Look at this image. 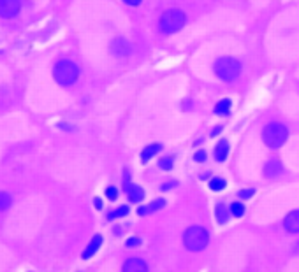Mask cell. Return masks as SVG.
Instances as JSON below:
<instances>
[{
	"label": "cell",
	"instance_id": "1",
	"mask_svg": "<svg viewBox=\"0 0 299 272\" xmlns=\"http://www.w3.org/2000/svg\"><path fill=\"white\" fill-rule=\"evenodd\" d=\"M53 76H55V79H57L58 84L71 86L76 82L78 76H80V68H78V65L74 64V62L60 60V62H57V65H55Z\"/></svg>",
	"mask_w": 299,
	"mask_h": 272
},
{
	"label": "cell",
	"instance_id": "2",
	"mask_svg": "<svg viewBox=\"0 0 299 272\" xmlns=\"http://www.w3.org/2000/svg\"><path fill=\"white\" fill-rule=\"evenodd\" d=\"M215 72L222 81H234L241 72V64L236 58H218L215 64Z\"/></svg>",
	"mask_w": 299,
	"mask_h": 272
},
{
	"label": "cell",
	"instance_id": "3",
	"mask_svg": "<svg viewBox=\"0 0 299 272\" xmlns=\"http://www.w3.org/2000/svg\"><path fill=\"white\" fill-rule=\"evenodd\" d=\"M208 240H209V236L208 232H206L202 226H190V228L185 232L183 236V242L185 246L188 248L190 251H201L204 250L206 246H208Z\"/></svg>",
	"mask_w": 299,
	"mask_h": 272
},
{
	"label": "cell",
	"instance_id": "4",
	"mask_svg": "<svg viewBox=\"0 0 299 272\" xmlns=\"http://www.w3.org/2000/svg\"><path fill=\"white\" fill-rule=\"evenodd\" d=\"M185 20H187L185 18V12H181L180 9H169L160 18V28L166 34H174L183 28Z\"/></svg>",
	"mask_w": 299,
	"mask_h": 272
},
{
	"label": "cell",
	"instance_id": "5",
	"mask_svg": "<svg viewBox=\"0 0 299 272\" xmlns=\"http://www.w3.org/2000/svg\"><path fill=\"white\" fill-rule=\"evenodd\" d=\"M287 136H288L287 128L281 123H269L262 132L264 142L269 148H280L287 140Z\"/></svg>",
	"mask_w": 299,
	"mask_h": 272
},
{
	"label": "cell",
	"instance_id": "6",
	"mask_svg": "<svg viewBox=\"0 0 299 272\" xmlns=\"http://www.w3.org/2000/svg\"><path fill=\"white\" fill-rule=\"evenodd\" d=\"M20 0H0V16L2 18H15L20 12Z\"/></svg>",
	"mask_w": 299,
	"mask_h": 272
},
{
	"label": "cell",
	"instance_id": "7",
	"mask_svg": "<svg viewBox=\"0 0 299 272\" xmlns=\"http://www.w3.org/2000/svg\"><path fill=\"white\" fill-rule=\"evenodd\" d=\"M123 272H148V265L141 258H129L123 264Z\"/></svg>",
	"mask_w": 299,
	"mask_h": 272
},
{
	"label": "cell",
	"instance_id": "8",
	"mask_svg": "<svg viewBox=\"0 0 299 272\" xmlns=\"http://www.w3.org/2000/svg\"><path fill=\"white\" fill-rule=\"evenodd\" d=\"M130 51H132L130 42L125 39H116L111 46V53L115 54V56H127V54H130Z\"/></svg>",
	"mask_w": 299,
	"mask_h": 272
},
{
	"label": "cell",
	"instance_id": "9",
	"mask_svg": "<svg viewBox=\"0 0 299 272\" xmlns=\"http://www.w3.org/2000/svg\"><path fill=\"white\" fill-rule=\"evenodd\" d=\"M283 226L288 234H299V209L297 211L288 212L283 222Z\"/></svg>",
	"mask_w": 299,
	"mask_h": 272
},
{
	"label": "cell",
	"instance_id": "10",
	"mask_svg": "<svg viewBox=\"0 0 299 272\" xmlns=\"http://www.w3.org/2000/svg\"><path fill=\"white\" fill-rule=\"evenodd\" d=\"M125 194L129 195V198L132 202H139V200H143V197H144L143 188L137 186V184H132V183H125Z\"/></svg>",
	"mask_w": 299,
	"mask_h": 272
},
{
	"label": "cell",
	"instance_id": "11",
	"mask_svg": "<svg viewBox=\"0 0 299 272\" xmlns=\"http://www.w3.org/2000/svg\"><path fill=\"white\" fill-rule=\"evenodd\" d=\"M102 246V236H94V239L90 240V244H88L87 248H85V251H83V258L87 260V258H92L95 253H97V250Z\"/></svg>",
	"mask_w": 299,
	"mask_h": 272
},
{
	"label": "cell",
	"instance_id": "12",
	"mask_svg": "<svg viewBox=\"0 0 299 272\" xmlns=\"http://www.w3.org/2000/svg\"><path fill=\"white\" fill-rule=\"evenodd\" d=\"M264 174H266V178H276V176H280L281 174V164L276 160V158L269 160L266 164V167H264Z\"/></svg>",
	"mask_w": 299,
	"mask_h": 272
},
{
	"label": "cell",
	"instance_id": "13",
	"mask_svg": "<svg viewBox=\"0 0 299 272\" xmlns=\"http://www.w3.org/2000/svg\"><path fill=\"white\" fill-rule=\"evenodd\" d=\"M160 150H162V146H160V144H150V146L144 148L143 153H141V162H143V164H146V162L150 160L152 156H155Z\"/></svg>",
	"mask_w": 299,
	"mask_h": 272
},
{
	"label": "cell",
	"instance_id": "14",
	"mask_svg": "<svg viewBox=\"0 0 299 272\" xmlns=\"http://www.w3.org/2000/svg\"><path fill=\"white\" fill-rule=\"evenodd\" d=\"M227 153H229V142L227 140H220L215 148V158L218 162H223L227 158Z\"/></svg>",
	"mask_w": 299,
	"mask_h": 272
},
{
	"label": "cell",
	"instance_id": "15",
	"mask_svg": "<svg viewBox=\"0 0 299 272\" xmlns=\"http://www.w3.org/2000/svg\"><path fill=\"white\" fill-rule=\"evenodd\" d=\"M215 214H216V222H218L220 225H223V223L229 222V216H231V209H227L223 204H218V206H216Z\"/></svg>",
	"mask_w": 299,
	"mask_h": 272
},
{
	"label": "cell",
	"instance_id": "16",
	"mask_svg": "<svg viewBox=\"0 0 299 272\" xmlns=\"http://www.w3.org/2000/svg\"><path fill=\"white\" fill-rule=\"evenodd\" d=\"M164 206H166V202L162 200V198H159V200H155V202H152L150 206H144V208H139V214L141 216H146V214H150V212H153V211H159V209H162Z\"/></svg>",
	"mask_w": 299,
	"mask_h": 272
},
{
	"label": "cell",
	"instance_id": "17",
	"mask_svg": "<svg viewBox=\"0 0 299 272\" xmlns=\"http://www.w3.org/2000/svg\"><path fill=\"white\" fill-rule=\"evenodd\" d=\"M13 204V195L8 192H0V212L8 211Z\"/></svg>",
	"mask_w": 299,
	"mask_h": 272
},
{
	"label": "cell",
	"instance_id": "18",
	"mask_svg": "<svg viewBox=\"0 0 299 272\" xmlns=\"http://www.w3.org/2000/svg\"><path fill=\"white\" fill-rule=\"evenodd\" d=\"M231 111V102L225 98V100H220L218 104L215 106V112L216 114H227Z\"/></svg>",
	"mask_w": 299,
	"mask_h": 272
},
{
	"label": "cell",
	"instance_id": "19",
	"mask_svg": "<svg viewBox=\"0 0 299 272\" xmlns=\"http://www.w3.org/2000/svg\"><path fill=\"white\" fill-rule=\"evenodd\" d=\"M225 179L223 178H213L211 181H209V188H211L213 192H220V190H223L225 188Z\"/></svg>",
	"mask_w": 299,
	"mask_h": 272
},
{
	"label": "cell",
	"instance_id": "20",
	"mask_svg": "<svg viewBox=\"0 0 299 272\" xmlns=\"http://www.w3.org/2000/svg\"><path fill=\"white\" fill-rule=\"evenodd\" d=\"M229 209H231V214L236 216V218H239V216L245 214V206H243L241 202H232Z\"/></svg>",
	"mask_w": 299,
	"mask_h": 272
},
{
	"label": "cell",
	"instance_id": "21",
	"mask_svg": "<svg viewBox=\"0 0 299 272\" xmlns=\"http://www.w3.org/2000/svg\"><path fill=\"white\" fill-rule=\"evenodd\" d=\"M129 214V208L127 206H122V208L115 209L113 212H109L108 214V220H116V218H122V216H127Z\"/></svg>",
	"mask_w": 299,
	"mask_h": 272
},
{
	"label": "cell",
	"instance_id": "22",
	"mask_svg": "<svg viewBox=\"0 0 299 272\" xmlns=\"http://www.w3.org/2000/svg\"><path fill=\"white\" fill-rule=\"evenodd\" d=\"M159 165L164 170H169V168L173 167V158H162V160L159 162Z\"/></svg>",
	"mask_w": 299,
	"mask_h": 272
},
{
	"label": "cell",
	"instance_id": "23",
	"mask_svg": "<svg viewBox=\"0 0 299 272\" xmlns=\"http://www.w3.org/2000/svg\"><path fill=\"white\" fill-rule=\"evenodd\" d=\"M106 197H108L109 200H115V198L118 197V190H116L115 186H109V188H106Z\"/></svg>",
	"mask_w": 299,
	"mask_h": 272
},
{
	"label": "cell",
	"instance_id": "24",
	"mask_svg": "<svg viewBox=\"0 0 299 272\" xmlns=\"http://www.w3.org/2000/svg\"><path fill=\"white\" fill-rule=\"evenodd\" d=\"M139 244H141L139 237H130V239L127 240V248H137Z\"/></svg>",
	"mask_w": 299,
	"mask_h": 272
},
{
	"label": "cell",
	"instance_id": "25",
	"mask_svg": "<svg viewBox=\"0 0 299 272\" xmlns=\"http://www.w3.org/2000/svg\"><path fill=\"white\" fill-rule=\"evenodd\" d=\"M252 195H253V190H252V188H248V190H241V192H239V197H241L243 200H246V198H250V197H252Z\"/></svg>",
	"mask_w": 299,
	"mask_h": 272
},
{
	"label": "cell",
	"instance_id": "26",
	"mask_svg": "<svg viewBox=\"0 0 299 272\" xmlns=\"http://www.w3.org/2000/svg\"><path fill=\"white\" fill-rule=\"evenodd\" d=\"M195 160H197V162H204L206 160V153H204V151H199V153L195 154Z\"/></svg>",
	"mask_w": 299,
	"mask_h": 272
},
{
	"label": "cell",
	"instance_id": "27",
	"mask_svg": "<svg viewBox=\"0 0 299 272\" xmlns=\"http://www.w3.org/2000/svg\"><path fill=\"white\" fill-rule=\"evenodd\" d=\"M123 2H127L129 6H139L141 4V0H123Z\"/></svg>",
	"mask_w": 299,
	"mask_h": 272
},
{
	"label": "cell",
	"instance_id": "28",
	"mask_svg": "<svg viewBox=\"0 0 299 272\" xmlns=\"http://www.w3.org/2000/svg\"><path fill=\"white\" fill-rule=\"evenodd\" d=\"M94 206H95L97 209H102V200H101V198H95V200H94Z\"/></svg>",
	"mask_w": 299,
	"mask_h": 272
},
{
	"label": "cell",
	"instance_id": "29",
	"mask_svg": "<svg viewBox=\"0 0 299 272\" xmlns=\"http://www.w3.org/2000/svg\"><path fill=\"white\" fill-rule=\"evenodd\" d=\"M173 186H176V181H171V184H164L162 190H169V188H173Z\"/></svg>",
	"mask_w": 299,
	"mask_h": 272
},
{
	"label": "cell",
	"instance_id": "30",
	"mask_svg": "<svg viewBox=\"0 0 299 272\" xmlns=\"http://www.w3.org/2000/svg\"><path fill=\"white\" fill-rule=\"evenodd\" d=\"M220 130H222V126H216V128L211 132V136H216V134H220Z\"/></svg>",
	"mask_w": 299,
	"mask_h": 272
}]
</instances>
